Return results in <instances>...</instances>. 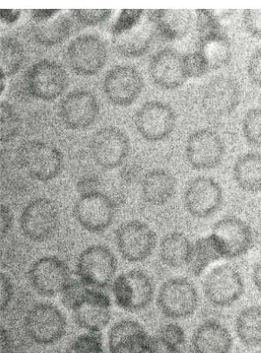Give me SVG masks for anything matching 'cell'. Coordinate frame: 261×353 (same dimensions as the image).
Segmentation results:
<instances>
[{
  "mask_svg": "<svg viewBox=\"0 0 261 353\" xmlns=\"http://www.w3.org/2000/svg\"><path fill=\"white\" fill-rule=\"evenodd\" d=\"M144 12L141 9H123L117 21L113 24L112 28L113 37L133 30L143 20Z\"/></svg>",
  "mask_w": 261,
  "mask_h": 353,
  "instance_id": "obj_40",
  "label": "cell"
},
{
  "mask_svg": "<svg viewBox=\"0 0 261 353\" xmlns=\"http://www.w3.org/2000/svg\"><path fill=\"white\" fill-rule=\"evenodd\" d=\"M196 287L184 277L167 280L160 287L156 304L161 313L172 320L189 318L199 307Z\"/></svg>",
  "mask_w": 261,
  "mask_h": 353,
  "instance_id": "obj_2",
  "label": "cell"
},
{
  "mask_svg": "<svg viewBox=\"0 0 261 353\" xmlns=\"http://www.w3.org/2000/svg\"><path fill=\"white\" fill-rule=\"evenodd\" d=\"M70 311L74 323L81 329L90 332H99L111 321V299L105 292L89 287Z\"/></svg>",
  "mask_w": 261,
  "mask_h": 353,
  "instance_id": "obj_17",
  "label": "cell"
},
{
  "mask_svg": "<svg viewBox=\"0 0 261 353\" xmlns=\"http://www.w3.org/2000/svg\"><path fill=\"white\" fill-rule=\"evenodd\" d=\"M27 336L39 345H48L59 342L67 332L64 314L55 305L43 302L34 305L24 318Z\"/></svg>",
  "mask_w": 261,
  "mask_h": 353,
  "instance_id": "obj_4",
  "label": "cell"
},
{
  "mask_svg": "<svg viewBox=\"0 0 261 353\" xmlns=\"http://www.w3.org/2000/svg\"><path fill=\"white\" fill-rule=\"evenodd\" d=\"M10 337L9 334L4 327L1 329V348L2 353H8L9 349H10Z\"/></svg>",
  "mask_w": 261,
  "mask_h": 353,
  "instance_id": "obj_52",
  "label": "cell"
},
{
  "mask_svg": "<svg viewBox=\"0 0 261 353\" xmlns=\"http://www.w3.org/2000/svg\"><path fill=\"white\" fill-rule=\"evenodd\" d=\"M61 10L56 9H34L31 11V17L36 23H43L54 18Z\"/></svg>",
  "mask_w": 261,
  "mask_h": 353,
  "instance_id": "obj_48",
  "label": "cell"
},
{
  "mask_svg": "<svg viewBox=\"0 0 261 353\" xmlns=\"http://www.w3.org/2000/svg\"><path fill=\"white\" fill-rule=\"evenodd\" d=\"M116 207L111 198L100 192H87L78 199L74 216L84 230L91 233L105 232L115 219Z\"/></svg>",
  "mask_w": 261,
  "mask_h": 353,
  "instance_id": "obj_11",
  "label": "cell"
},
{
  "mask_svg": "<svg viewBox=\"0 0 261 353\" xmlns=\"http://www.w3.org/2000/svg\"><path fill=\"white\" fill-rule=\"evenodd\" d=\"M149 19L165 39L180 40L190 33L194 23L193 14L187 9L149 10Z\"/></svg>",
  "mask_w": 261,
  "mask_h": 353,
  "instance_id": "obj_25",
  "label": "cell"
},
{
  "mask_svg": "<svg viewBox=\"0 0 261 353\" xmlns=\"http://www.w3.org/2000/svg\"><path fill=\"white\" fill-rule=\"evenodd\" d=\"M145 81L143 75L133 66L117 65L105 74L103 92L116 106L128 107L139 99Z\"/></svg>",
  "mask_w": 261,
  "mask_h": 353,
  "instance_id": "obj_15",
  "label": "cell"
},
{
  "mask_svg": "<svg viewBox=\"0 0 261 353\" xmlns=\"http://www.w3.org/2000/svg\"><path fill=\"white\" fill-rule=\"evenodd\" d=\"M196 12L198 40L223 30L222 25L220 23V19L213 14V10L199 9V10H196Z\"/></svg>",
  "mask_w": 261,
  "mask_h": 353,
  "instance_id": "obj_37",
  "label": "cell"
},
{
  "mask_svg": "<svg viewBox=\"0 0 261 353\" xmlns=\"http://www.w3.org/2000/svg\"><path fill=\"white\" fill-rule=\"evenodd\" d=\"M20 17V10H6V9H2L1 10V19L6 23H14V22L18 21Z\"/></svg>",
  "mask_w": 261,
  "mask_h": 353,
  "instance_id": "obj_50",
  "label": "cell"
},
{
  "mask_svg": "<svg viewBox=\"0 0 261 353\" xmlns=\"http://www.w3.org/2000/svg\"><path fill=\"white\" fill-rule=\"evenodd\" d=\"M112 12L109 9H75L72 10V15L85 26H96L109 20Z\"/></svg>",
  "mask_w": 261,
  "mask_h": 353,
  "instance_id": "obj_41",
  "label": "cell"
},
{
  "mask_svg": "<svg viewBox=\"0 0 261 353\" xmlns=\"http://www.w3.org/2000/svg\"><path fill=\"white\" fill-rule=\"evenodd\" d=\"M176 121L174 110L160 101L144 103L135 116L138 131L149 141H159L168 137L174 130Z\"/></svg>",
  "mask_w": 261,
  "mask_h": 353,
  "instance_id": "obj_18",
  "label": "cell"
},
{
  "mask_svg": "<svg viewBox=\"0 0 261 353\" xmlns=\"http://www.w3.org/2000/svg\"><path fill=\"white\" fill-rule=\"evenodd\" d=\"M117 270V257L106 245H90L79 255L76 274L89 287L105 288L112 283Z\"/></svg>",
  "mask_w": 261,
  "mask_h": 353,
  "instance_id": "obj_6",
  "label": "cell"
},
{
  "mask_svg": "<svg viewBox=\"0 0 261 353\" xmlns=\"http://www.w3.org/2000/svg\"><path fill=\"white\" fill-rule=\"evenodd\" d=\"M212 234L222 249L225 259L243 256L253 248V229L245 221L236 216H226L213 225Z\"/></svg>",
  "mask_w": 261,
  "mask_h": 353,
  "instance_id": "obj_19",
  "label": "cell"
},
{
  "mask_svg": "<svg viewBox=\"0 0 261 353\" xmlns=\"http://www.w3.org/2000/svg\"><path fill=\"white\" fill-rule=\"evenodd\" d=\"M20 129V119L12 106L3 102L1 105V138L2 141L12 140L17 137Z\"/></svg>",
  "mask_w": 261,
  "mask_h": 353,
  "instance_id": "obj_39",
  "label": "cell"
},
{
  "mask_svg": "<svg viewBox=\"0 0 261 353\" xmlns=\"http://www.w3.org/2000/svg\"><path fill=\"white\" fill-rule=\"evenodd\" d=\"M100 113L96 97L90 91L75 90L68 94L59 105V116L72 130H86L95 124Z\"/></svg>",
  "mask_w": 261,
  "mask_h": 353,
  "instance_id": "obj_20",
  "label": "cell"
},
{
  "mask_svg": "<svg viewBox=\"0 0 261 353\" xmlns=\"http://www.w3.org/2000/svg\"><path fill=\"white\" fill-rule=\"evenodd\" d=\"M207 301L216 307H229L238 301L244 292L243 277L229 264H222L207 274L203 282Z\"/></svg>",
  "mask_w": 261,
  "mask_h": 353,
  "instance_id": "obj_10",
  "label": "cell"
},
{
  "mask_svg": "<svg viewBox=\"0 0 261 353\" xmlns=\"http://www.w3.org/2000/svg\"><path fill=\"white\" fill-rule=\"evenodd\" d=\"M247 74L251 83L261 88V47L251 55L247 64Z\"/></svg>",
  "mask_w": 261,
  "mask_h": 353,
  "instance_id": "obj_45",
  "label": "cell"
},
{
  "mask_svg": "<svg viewBox=\"0 0 261 353\" xmlns=\"http://www.w3.org/2000/svg\"><path fill=\"white\" fill-rule=\"evenodd\" d=\"M65 353H106L103 348L102 336L98 332H90L79 336Z\"/></svg>",
  "mask_w": 261,
  "mask_h": 353,
  "instance_id": "obj_36",
  "label": "cell"
},
{
  "mask_svg": "<svg viewBox=\"0 0 261 353\" xmlns=\"http://www.w3.org/2000/svg\"><path fill=\"white\" fill-rule=\"evenodd\" d=\"M245 30L254 39H261V9H247L243 14Z\"/></svg>",
  "mask_w": 261,
  "mask_h": 353,
  "instance_id": "obj_44",
  "label": "cell"
},
{
  "mask_svg": "<svg viewBox=\"0 0 261 353\" xmlns=\"http://www.w3.org/2000/svg\"><path fill=\"white\" fill-rule=\"evenodd\" d=\"M146 353H182V349L155 335L150 336L149 348Z\"/></svg>",
  "mask_w": 261,
  "mask_h": 353,
  "instance_id": "obj_46",
  "label": "cell"
},
{
  "mask_svg": "<svg viewBox=\"0 0 261 353\" xmlns=\"http://www.w3.org/2000/svg\"><path fill=\"white\" fill-rule=\"evenodd\" d=\"M236 333L238 339L247 347L261 346V307L251 305L244 308L236 320Z\"/></svg>",
  "mask_w": 261,
  "mask_h": 353,
  "instance_id": "obj_33",
  "label": "cell"
},
{
  "mask_svg": "<svg viewBox=\"0 0 261 353\" xmlns=\"http://www.w3.org/2000/svg\"><path fill=\"white\" fill-rule=\"evenodd\" d=\"M193 245L184 233H167L159 245V256L166 266L179 269L189 265Z\"/></svg>",
  "mask_w": 261,
  "mask_h": 353,
  "instance_id": "obj_28",
  "label": "cell"
},
{
  "mask_svg": "<svg viewBox=\"0 0 261 353\" xmlns=\"http://www.w3.org/2000/svg\"><path fill=\"white\" fill-rule=\"evenodd\" d=\"M223 191L210 176H197L188 183L184 194L185 210L191 216L204 219L215 215L222 208Z\"/></svg>",
  "mask_w": 261,
  "mask_h": 353,
  "instance_id": "obj_14",
  "label": "cell"
},
{
  "mask_svg": "<svg viewBox=\"0 0 261 353\" xmlns=\"http://www.w3.org/2000/svg\"><path fill=\"white\" fill-rule=\"evenodd\" d=\"M61 225L59 212L52 201L36 199L28 203L21 214L19 225L28 241L43 243L56 234Z\"/></svg>",
  "mask_w": 261,
  "mask_h": 353,
  "instance_id": "obj_3",
  "label": "cell"
},
{
  "mask_svg": "<svg viewBox=\"0 0 261 353\" xmlns=\"http://www.w3.org/2000/svg\"><path fill=\"white\" fill-rule=\"evenodd\" d=\"M6 77V75L4 74V72H1V74H0V78H1V93L5 90Z\"/></svg>",
  "mask_w": 261,
  "mask_h": 353,
  "instance_id": "obj_53",
  "label": "cell"
},
{
  "mask_svg": "<svg viewBox=\"0 0 261 353\" xmlns=\"http://www.w3.org/2000/svg\"><path fill=\"white\" fill-rule=\"evenodd\" d=\"M156 335L178 348L182 349L185 343V330L178 324H166V325L160 327Z\"/></svg>",
  "mask_w": 261,
  "mask_h": 353,
  "instance_id": "obj_43",
  "label": "cell"
},
{
  "mask_svg": "<svg viewBox=\"0 0 261 353\" xmlns=\"http://www.w3.org/2000/svg\"><path fill=\"white\" fill-rule=\"evenodd\" d=\"M233 339L227 327L215 320L204 321L191 337L194 353H229Z\"/></svg>",
  "mask_w": 261,
  "mask_h": 353,
  "instance_id": "obj_24",
  "label": "cell"
},
{
  "mask_svg": "<svg viewBox=\"0 0 261 353\" xmlns=\"http://www.w3.org/2000/svg\"><path fill=\"white\" fill-rule=\"evenodd\" d=\"M28 279L34 292L46 298L61 294L72 281L67 264L56 256H45L34 261L28 270Z\"/></svg>",
  "mask_w": 261,
  "mask_h": 353,
  "instance_id": "obj_12",
  "label": "cell"
},
{
  "mask_svg": "<svg viewBox=\"0 0 261 353\" xmlns=\"http://www.w3.org/2000/svg\"><path fill=\"white\" fill-rule=\"evenodd\" d=\"M183 69L187 79L202 77L211 70L205 56L199 50L183 55Z\"/></svg>",
  "mask_w": 261,
  "mask_h": 353,
  "instance_id": "obj_38",
  "label": "cell"
},
{
  "mask_svg": "<svg viewBox=\"0 0 261 353\" xmlns=\"http://www.w3.org/2000/svg\"><path fill=\"white\" fill-rule=\"evenodd\" d=\"M91 156L97 165L106 170L118 168L130 152V141L124 132L115 127H105L91 138Z\"/></svg>",
  "mask_w": 261,
  "mask_h": 353,
  "instance_id": "obj_13",
  "label": "cell"
},
{
  "mask_svg": "<svg viewBox=\"0 0 261 353\" xmlns=\"http://www.w3.org/2000/svg\"><path fill=\"white\" fill-rule=\"evenodd\" d=\"M150 336L136 321L123 320L109 331L108 346L111 353H146Z\"/></svg>",
  "mask_w": 261,
  "mask_h": 353,
  "instance_id": "obj_23",
  "label": "cell"
},
{
  "mask_svg": "<svg viewBox=\"0 0 261 353\" xmlns=\"http://www.w3.org/2000/svg\"><path fill=\"white\" fill-rule=\"evenodd\" d=\"M253 282L258 291L261 292V259L258 261L253 271Z\"/></svg>",
  "mask_w": 261,
  "mask_h": 353,
  "instance_id": "obj_51",
  "label": "cell"
},
{
  "mask_svg": "<svg viewBox=\"0 0 261 353\" xmlns=\"http://www.w3.org/2000/svg\"><path fill=\"white\" fill-rule=\"evenodd\" d=\"M67 61L75 74L91 77L98 74L105 65L108 49L105 41L96 34H81L69 44Z\"/></svg>",
  "mask_w": 261,
  "mask_h": 353,
  "instance_id": "obj_9",
  "label": "cell"
},
{
  "mask_svg": "<svg viewBox=\"0 0 261 353\" xmlns=\"http://www.w3.org/2000/svg\"><path fill=\"white\" fill-rule=\"evenodd\" d=\"M233 178L238 188L250 194L261 192V153L242 154L233 165Z\"/></svg>",
  "mask_w": 261,
  "mask_h": 353,
  "instance_id": "obj_29",
  "label": "cell"
},
{
  "mask_svg": "<svg viewBox=\"0 0 261 353\" xmlns=\"http://www.w3.org/2000/svg\"><path fill=\"white\" fill-rule=\"evenodd\" d=\"M14 295V288L10 279L6 274H1V311L4 312L10 305Z\"/></svg>",
  "mask_w": 261,
  "mask_h": 353,
  "instance_id": "obj_47",
  "label": "cell"
},
{
  "mask_svg": "<svg viewBox=\"0 0 261 353\" xmlns=\"http://www.w3.org/2000/svg\"><path fill=\"white\" fill-rule=\"evenodd\" d=\"M225 258L222 249L213 234L200 238L193 245L189 265L191 273L195 276L202 275L209 265Z\"/></svg>",
  "mask_w": 261,
  "mask_h": 353,
  "instance_id": "obj_31",
  "label": "cell"
},
{
  "mask_svg": "<svg viewBox=\"0 0 261 353\" xmlns=\"http://www.w3.org/2000/svg\"><path fill=\"white\" fill-rule=\"evenodd\" d=\"M240 101V87L231 77H216L207 84L203 91V108L210 116L229 115L238 108Z\"/></svg>",
  "mask_w": 261,
  "mask_h": 353,
  "instance_id": "obj_21",
  "label": "cell"
},
{
  "mask_svg": "<svg viewBox=\"0 0 261 353\" xmlns=\"http://www.w3.org/2000/svg\"><path fill=\"white\" fill-rule=\"evenodd\" d=\"M87 288H89V286L85 285L81 280L80 281L72 280L61 293V301L63 305H64L68 310H71L72 307L83 297Z\"/></svg>",
  "mask_w": 261,
  "mask_h": 353,
  "instance_id": "obj_42",
  "label": "cell"
},
{
  "mask_svg": "<svg viewBox=\"0 0 261 353\" xmlns=\"http://www.w3.org/2000/svg\"><path fill=\"white\" fill-rule=\"evenodd\" d=\"M260 227H261V220H260Z\"/></svg>",
  "mask_w": 261,
  "mask_h": 353,
  "instance_id": "obj_55",
  "label": "cell"
},
{
  "mask_svg": "<svg viewBox=\"0 0 261 353\" xmlns=\"http://www.w3.org/2000/svg\"><path fill=\"white\" fill-rule=\"evenodd\" d=\"M25 83L34 99L50 102L58 99L67 90L69 77L59 63L42 61L28 68Z\"/></svg>",
  "mask_w": 261,
  "mask_h": 353,
  "instance_id": "obj_7",
  "label": "cell"
},
{
  "mask_svg": "<svg viewBox=\"0 0 261 353\" xmlns=\"http://www.w3.org/2000/svg\"><path fill=\"white\" fill-rule=\"evenodd\" d=\"M242 130L248 145L254 149L261 150V106L245 113Z\"/></svg>",
  "mask_w": 261,
  "mask_h": 353,
  "instance_id": "obj_35",
  "label": "cell"
},
{
  "mask_svg": "<svg viewBox=\"0 0 261 353\" xmlns=\"http://www.w3.org/2000/svg\"><path fill=\"white\" fill-rule=\"evenodd\" d=\"M115 241L119 254L125 261L140 263L155 251L157 236L143 221L130 220L123 223L116 230Z\"/></svg>",
  "mask_w": 261,
  "mask_h": 353,
  "instance_id": "obj_8",
  "label": "cell"
},
{
  "mask_svg": "<svg viewBox=\"0 0 261 353\" xmlns=\"http://www.w3.org/2000/svg\"><path fill=\"white\" fill-rule=\"evenodd\" d=\"M72 21L67 14H59L43 23L33 27V34L36 42L43 46H54L67 40L72 33Z\"/></svg>",
  "mask_w": 261,
  "mask_h": 353,
  "instance_id": "obj_32",
  "label": "cell"
},
{
  "mask_svg": "<svg viewBox=\"0 0 261 353\" xmlns=\"http://www.w3.org/2000/svg\"><path fill=\"white\" fill-rule=\"evenodd\" d=\"M149 72L153 83L163 90H177L187 80L183 69V55L169 47L160 50L151 58Z\"/></svg>",
  "mask_w": 261,
  "mask_h": 353,
  "instance_id": "obj_22",
  "label": "cell"
},
{
  "mask_svg": "<svg viewBox=\"0 0 261 353\" xmlns=\"http://www.w3.org/2000/svg\"><path fill=\"white\" fill-rule=\"evenodd\" d=\"M112 293L118 307L135 313L144 310L152 303L155 287L146 272L134 270L121 274L114 280Z\"/></svg>",
  "mask_w": 261,
  "mask_h": 353,
  "instance_id": "obj_5",
  "label": "cell"
},
{
  "mask_svg": "<svg viewBox=\"0 0 261 353\" xmlns=\"http://www.w3.org/2000/svg\"><path fill=\"white\" fill-rule=\"evenodd\" d=\"M12 214L8 207L1 206V234L2 237L8 235L12 226Z\"/></svg>",
  "mask_w": 261,
  "mask_h": 353,
  "instance_id": "obj_49",
  "label": "cell"
},
{
  "mask_svg": "<svg viewBox=\"0 0 261 353\" xmlns=\"http://www.w3.org/2000/svg\"><path fill=\"white\" fill-rule=\"evenodd\" d=\"M254 353H261V352H254Z\"/></svg>",
  "mask_w": 261,
  "mask_h": 353,
  "instance_id": "obj_54",
  "label": "cell"
},
{
  "mask_svg": "<svg viewBox=\"0 0 261 353\" xmlns=\"http://www.w3.org/2000/svg\"><path fill=\"white\" fill-rule=\"evenodd\" d=\"M198 43L200 47L199 52L205 56L211 70L225 68L231 63V43L228 34L225 31L210 34L209 37L198 40Z\"/></svg>",
  "mask_w": 261,
  "mask_h": 353,
  "instance_id": "obj_30",
  "label": "cell"
},
{
  "mask_svg": "<svg viewBox=\"0 0 261 353\" xmlns=\"http://www.w3.org/2000/svg\"><path fill=\"white\" fill-rule=\"evenodd\" d=\"M222 139L211 129H201L188 139L187 159L189 165L198 171L216 169L225 156Z\"/></svg>",
  "mask_w": 261,
  "mask_h": 353,
  "instance_id": "obj_16",
  "label": "cell"
},
{
  "mask_svg": "<svg viewBox=\"0 0 261 353\" xmlns=\"http://www.w3.org/2000/svg\"><path fill=\"white\" fill-rule=\"evenodd\" d=\"M25 53L23 46L12 37L1 39V72L6 77L17 74L23 65Z\"/></svg>",
  "mask_w": 261,
  "mask_h": 353,
  "instance_id": "obj_34",
  "label": "cell"
},
{
  "mask_svg": "<svg viewBox=\"0 0 261 353\" xmlns=\"http://www.w3.org/2000/svg\"><path fill=\"white\" fill-rule=\"evenodd\" d=\"M17 157L31 178L41 182L56 178L64 166L61 151L45 141H30L21 145Z\"/></svg>",
  "mask_w": 261,
  "mask_h": 353,
  "instance_id": "obj_1",
  "label": "cell"
},
{
  "mask_svg": "<svg viewBox=\"0 0 261 353\" xmlns=\"http://www.w3.org/2000/svg\"><path fill=\"white\" fill-rule=\"evenodd\" d=\"M155 24L149 21H141L133 30L113 37V46L118 54L125 58H140L146 54L152 44Z\"/></svg>",
  "mask_w": 261,
  "mask_h": 353,
  "instance_id": "obj_26",
  "label": "cell"
},
{
  "mask_svg": "<svg viewBox=\"0 0 261 353\" xmlns=\"http://www.w3.org/2000/svg\"><path fill=\"white\" fill-rule=\"evenodd\" d=\"M177 181L171 172L165 169H154L144 176L141 193L147 203L162 206L174 196Z\"/></svg>",
  "mask_w": 261,
  "mask_h": 353,
  "instance_id": "obj_27",
  "label": "cell"
}]
</instances>
